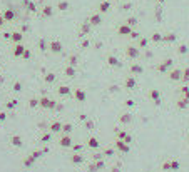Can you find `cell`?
<instances>
[{
	"instance_id": "603a6c76",
	"label": "cell",
	"mask_w": 189,
	"mask_h": 172,
	"mask_svg": "<svg viewBox=\"0 0 189 172\" xmlns=\"http://www.w3.org/2000/svg\"><path fill=\"white\" fill-rule=\"evenodd\" d=\"M184 80H189V69H186L184 72Z\"/></svg>"
},
{
	"instance_id": "e0dca14e",
	"label": "cell",
	"mask_w": 189,
	"mask_h": 172,
	"mask_svg": "<svg viewBox=\"0 0 189 172\" xmlns=\"http://www.w3.org/2000/svg\"><path fill=\"white\" fill-rule=\"evenodd\" d=\"M77 99H79V100H84V99H85V94L84 92H77Z\"/></svg>"
},
{
	"instance_id": "44dd1931",
	"label": "cell",
	"mask_w": 189,
	"mask_h": 172,
	"mask_svg": "<svg viewBox=\"0 0 189 172\" xmlns=\"http://www.w3.org/2000/svg\"><path fill=\"white\" fill-rule=\"evenodd\" d=\"M110 172H121V169H119V165H114V167H110Z\"/></svg>"
},
{
	"instance_id": "8fae6325",
	"label": "cell",
	"mask_w": 189,
	"mask_h": 172,
	"mask_svg": "<svg viewBox=\"0 0 189 172\" xmlns=\"http://www.w3.org/2000/svg\"><path fill=\"white\" fill-rule=\"evenodd\" d=\"M116 154V149H112V147H107V149H104V152H102V155H107V157H110V155Z\"/></svg>"
},
{
	"instance_id": "d6986e66",
	"label": "cell",
	"mask_w": 189,
	"mask_h": 172,
	"mask_svg": "<svg viewBox=\"0 0 189 172\" xmlns=\"http://www.w3.org/2000/svg\"><path fill=\"white\" fill-rule=\"evenodd\" d=\"M62 129V125H60V124H54V125H52V130H55V132H57V130H60Z\"/></svg>"
},
{
	"instance_id": "277c9868",
	"label": "cell",
	"mask_w": 189,
	"mask_h": 172,
	"mask_svg": "<svg viewBox=\"0 0 189 172\" xmlns=\"http://www.w3.org/2000/svg\"><path fill=\"white\" fill-rule=\"evenodd\" d=\"M87 145H89V149H92V151H96V149H99L101 147V142H99V139L97 137H89V140H87Z\"/></svg>"
},
{
	"instance_id": "5b68a950",
	"label": "cell",
	"mask_w": 189,
	"mask_h": 172,
	"mask_svg": "<svg viewBox=\"0 0 189 172\" xmlns=\"http://www.w3.org/2000/svg\"><path fill=\"white\" fill-rule=\"evenodd\" d=\"M119 120H121V124H130L132 122V115L130 114H122L119 117Z\"/></svg>"
},
{
	"instance_id": "7402d4cb",
	"label": "cell",
	"mask_w": 189,
	"mask_h": 172,
	"mask_svg": "<svg viewBox=\"0 0 189 172\" xmlns=\"http://www.w3.org/2000/svg\"><path fill=\"white\" fill-rule=\"evenodd\" d=\"M129 32V29L127 27H121V34H127Z\"/></svg>"
},
{
	"instance_id": "7c38bea8",
	"label": "cell",
	"mask_w": 189,
	"mask_h": 172,
	"mask_svg": "<svg viewBox=\"0 0 189 172\" xmlns=\"http://www.w3.org/2000/svg\"><path fill=\"white\" fill-rule=\"evenodd\" d=\"M161 169L166 171V172H171V162H169V160H164L162 165H161Z\"/></svg>"
},
{
	"instance_id": "5bb4252c",
	"label": "cell",
	"mask_w": 189,
	"mask_h": 172,
	"mask_svg": "<svg viewBox=\"0 0 189 172\" xmlns=\"http://www.w3.org/2000/svg\"><path fill=\"white\" fill-rule=\"evenodd\" d=\"M62 130H64V132H65V134H70V130H72V125H69V124H67V125H64V127H62Z\"/></svg>"
},
{
	"instance_id": "8992f818",
	"label": "cell",
	"mask_w": 189,
	"mask_h": 172,
	"mask_svg": "<svg viewBox=\"0 0 189 172\" xmlns=\"http://www.w3.org/2000/svg\"><path fill=\"white\" fill-rule=\"evenodd\" d=\"M70 162L72 164H80V162H84V155L82 154H74L70 157Z\"/></svg>"
},
{
	"instance_id": "cb8c5ba5",
	"label": "cell",
	"mask_w": 189,
	"mask_h": 172,
	"mask_svg": "<svg viewBox=\"0 0 189 172\" xmlns=\"http://www.w3.org/2000/svg\"><path fill=\"white\" fill-rule=\"evenodd\" d=\"M127 85H129V87H134V80L129 79V80H127Z\"/></svg>"
},
{
	"instance_id": "6da1fadb",
	"label": "cell",
	"mask_w": 189,
	"mask_h": 172,
	"mask_svg": "<svg viewBox=\"0 0 189 172\" xmlns=\"http://www.w3.org/2000/svg\"><path fill=\"white\" fill-rule=\"evenodd\" d=\"M114 149L119 151L121 154H129L130 152V144H127V142H124V140H121V139L116 137V140H114Z\"/></svg>"
},
{
	"instance_id": "4316f807",
	"label": "cell",
	"mask_w": 189,
	"mask_h": 172,
	"mask_svg": "<svg viewBox=\"0 0 189 172\" xmlns=\"http://www.w3.org/2000/svg\"><path fill=\"white\" fill-rule=\"evenodd\" d=\"M126 105H127V107H132V105H134V102H132V100H127Z\"/></svg>"
},
{
	"instance_id": "83f0119b",
	"label": "cell",
	"mask_w": 189,
	"mask_h": 172,
	"mask_svg": "<svg viewBox=\"0 0 189 172\" xmlns=\"http://www.w3.org/2000/svg\"><path fill=\"white\" fill-rule=\"evenodd\" d=\"M188 140H189V139H188Z\"/></svg>"
},
{
	"instance_id": "52a82bcc",
	"label": "cell",
	"mask_w": 189,
	"mask_h": 172,
	"mask_svg": "<svg viewBox=\"0 0 189 172\" xmlns=\"http://www.w3.org/2000/svg\"><path fill=\"white\" fill-rule=\"evenodd\" d=\"M60 145H62V147H72V139H70V135H65V137H62V140H60Z\"/></svg>"
},
{
	"instance_id": "7a4b0ae2",
	"label": "cell",
	"mask_w": 189,
	"mask_h": 172,
	"mask_svg": "<svg viewBox=\"0 0 189 172\" xmlns=\"http://www.w3.org/2000/svg\"><path fill=\"white\" fill-rule=\"evenodd\" d=\"M114 132H116V137L117 139H121V140H124V142H127V144L132 142V135H130L129 132H126V130H122V129H116Z\"/></svg>"
},
{
	"instance_id": "2e32d148",
	"label": "cell",
	"mask_w": 189,
	"mask_h": 172,
	"mask_svg": "<svg viewBox=\"0 0 189 172\" xmlns=\"http://www.w3.org/2000/svg\"><path fill=\"white\" fill-rule=\"evenodd\" d=\"M169 65H171V60H168L166 63H162V65H161V70H166V69H168Z\"/></svg>"
},
{
	"instance_id": "ac0fdd59",
	"label": "cell",
	"mask_w": 189,
	"mask_h": 172,
	"mask_svg": "<svg viewBox=\"0 0 189 172\" xmlns=\"http://www.w3.org/2000/svg\"><path fill=\"white\" fill-rule=\"evenodd\" d=\"M85 127H87L89 130H92V129H94V122H92V120H89L87 124H85Z\"/></svg>"
},
{
	"instance_id": "3957f363",
	"label": "cell",
	"mask_w": 189,
	"mask_h": 172,
	"mask_svg": "<svg viewBox=\"0 0 189 172\" xmlns=\"http://www.w3.org/2000/svg\"><path fill=\"white\" fill-rule=\"evenodd\" d=\"M105 167V162L102 159H97V160H92L89 164V172H97V171H102Z\"/></svg>"
},
{
	"instance_id": "d4e9b609",
	"label": "cell",
	"mask_w": 189,
	"mask_h": 172,
	"mask_svg": "<svg viewBox=\"0 0 189 172\" xmlns=\"http://www.w3.org/2000/svg\"><path fill=\"white\" fill-rule=\"evenodd\" d=\"M179 52H181V54H186V47H184V45L179 47Z\"/></svg>"
},
{
	"instance_id": "484cf974",
	"label": "cell",
	"mask_w": 189,
	"mask_h": 172,
	"mask_svg": "<svg viewBox=\"0 0 189 172\" xmlns=\"http://www.w3.org/2000/svg\"><path fill=\"white\" fill-rule=\"evenodd\" d=\"M109 62L112 63V65H117V60H116V59H109Z\"/></svg>"
},
{
	"instance_id": "ffe728a7",
	"label": "cell",
	"mask_w": 189,
	"mask_h": 172,
	"mask_svg": "<svg viewBox=\"0 0 189 172\" xmlns=\"http://www.w3.org/2000/svg\"><path fill=\"white\" fill-rule=\"evenodd\" d=\"M102 157H104V155H102V154H94V155H92V160H97V159H102Z\"/></svg>"
},
{
	"instance_id": "4fadbf2b",
	"label": "cell",
	"mask_w": 189,
	"mask_h": 172,
	"mask_svg": "<svg viewBox=\"0 0 189 172\" xmlns=\"http://www.w3.org/2000/svg\"><path fill=\"white\" fill-rule=\"evenodd\" d=\"M179 77H181V72H179V70H174V72L171 74V79H172V80H177Z\"/></svg>"
},
{
	"instance_id": "30bf717a",
	"label": "cell",
	"mask_w": 189,
	"mask_h": 172,
	"mask_svg": "<svg viewBox=\"0 0 189 172\" xmlns=\"http://www.w3.org/2000/svg\"><path fill=\"white\" fill-rule=\"evenodd\" d=\"M188 104H189L188 99H181V100H177V109H186Z\"/></svg>"
},
{
	"instance_id": "ba28073f",
	"label": "cell",
	"mask_w": 189,
	"mask_h": 172,
	"mask_svg": "<svg viewBox=\"0 0 189 172\" xmlns=\"http://www.w3.org/2000/svg\"><path fill=\"white\" fill-rule=\"evenodd\" d=\"M149 97H151L152 100H154V104H156V105H159V104H161V100H159V92H157V90H152V92L149 94Z\"/></svg>"
},
{
	"instance_id": "9a60e30c",
	"label": "cell",
	"mask_w": 189,
	"mask_h": 172,
	"mask_svg": "<svg viewBox=\"0 0 189 172\" xmlns=\"http://www.w3.org/2000/svg\"><path fill=\"white\" fill-rule=\"evenodd\" d=\"M181 90H182V94H186V99L189 100V89H188V87H182Z\"/></svg>"
},
{
	"instance_id": "9c48e42d",
	"label": "cell",
	"mask_w": 189,
	"mask_h": 172,
	"mask_svg": "<svg viewBox=\"0 0 189 172\" xmlns=\"http://www.w3.org/2000/svg\"><path fill=\"white\" fill-rule=\"evenodd\" d=\"M169 162H171V171H179L181 169V162L177 159H171Z\"/></svg>"
}]
</instances>
